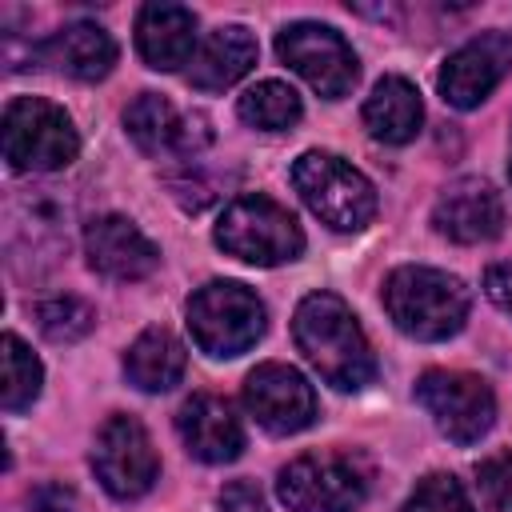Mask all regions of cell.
<instances>
[{"label": "cell", "instance_id": "obj_1", "mask_svg": "<svg viewBox=\"0 0 512 512\" xmlns=\"http://www.w3.org/2000/svg\"><path fill=\"white\" fill-rule=\"evenodd\" d=\"M292 336L304 360L324 376V384L340 392H360L372 384L376 360H372L368 336L336 292H308L296 304Z\"/></svg>", "mask_w": 512, "mask_h": 512}, {"label": "cell", "instance_id": "obj_2", "mask_svg": "<svg viewBox=\"0 0 512 512\" xmlns=\"http://www.w3.org/2000/svg\"><path fill=\"white\" fill-rule=\"evenodd\" d=\"M384 308L392 324L412 340H448L464 328L472 296L460 276L404 264L384 280Z\"/></svg>", "mask_w": 512, "mask_h": 512}, {"label": "cell", "instance_id": "obj_3", "mask_svg": "<svg viewBox=\"0 0 512 512\" xmlns=\"http://www.w3.org/2000/svg\"><path fill=\"white\" fill-rule=\"evenodd\" d=\"M216 244L244 264L272 268V264H288L304 252V232L284 204H276L272 196L248 192L224 208V216L216 224Z\"/></svg>", "mask_w": 512, "mask_h": 512}, {"label": "cell", "instance_id": "obj_4", "mask_svg": "<svg viewBox=\"0 0 512 512\" xmlns=\"http://www.w3.org/2000/svg\"><path fill=\"white\" fill-rule=\"evenodd\" d=\"M292 184L300 200L336 232H360L376 216L372 180L332 152H300L292 164Z\"/></svg>", "mask_w": 512, "mask_h": 512}, {"label": "cell", "instance_id": "obj_5", "mask_svg": "<svg viewBox=\"0 0 512 512\" xmlns=\"http://www.w3.org/2000/svg\"><path fill=\"white\" fill-rule=\"evenodd\" d=\"M188 328H192V340L200 352L228 360V356L248 352L264 336L268 312L252 288H244L236 280H212L192 292Z\"/></svg>", "mask_w": 512, "mask_h": 512}, {"label": "cell", "instance_id": "obj_6", "mask_svg": "<svg viewBox=\"0 0 512 512\" xmlns=\"http://www.w3.org/2000/svg\"><path fill=\"white\" fill-rule=\"evenodd\" d=\"M80 152L72 116L40 96H16L4 108V160L12 172H56Z\"/></svg>", "mask_w": 512, "mask_h": 512}, {"label": "cell", "instance_id": "obj_7", "mask_svg": "<svg viewBox=\"0 0 512 512\" xmlns=\"http://www.w3.org/2000/svg\"><path fill=\"white\" fill-rule=\"evenodd\" d=\"M276 492L288 512H356L368 496V468L352 452H304L280 468Z\"/></svg>", "mask_w": 512, "mask_h": 512}, {"label": "cell", "instance_id": "obj_8", "mask_svg": "<svg viewBox=\"0 0 512 512\" xmlns=\"http://www.w3.org/2000/svg\"><path fill=\"white\" fill-rule=\"evenodd\" d=\"M276 56H280L300 80H308L324 100L348 96L352 84H356V76H360V64H356L352 44H348L336 28L312 24V20L288 24V28L276 36Z\"/></svg>", "mask_w": 512, "mask_h": 512}, {"label": "cell", "instance_id": "obj_9", "mask_svg": "<svg viewBox=\"0 0 512 512\" xmlns=\"http://www.w3.org/2000/svg\"><path fill=\"white\" fill-rule=\"evenodd\" d=\"M416 400L436 420V428L456 444H476L496 424V396L472 372L428 368L416 380Z\"/></svg>", "mask_w": 512, "mask_h": 512}, {"label": "cell", "instance_id": "obj_10", "mask_svg": "<svg viewBox=\"0 0 512 512\" xmlns=\"http://www.w3.org/2000/svg\"><path fill=\"white\" fill-rule=\"evenodd\" d=\"M92 468L100 476V484L116 496V500H136L144 496L156 476H160V456L152 448L148 428L136 416H108L104 428L96 432V448H92Z\"/></svg>", "mask_w": 512, "mask_h": 512}, {"label": "cell", "instance_id": "obj_11", "mask_svg": "<svg viewBox=\"0 0 512 512\" xmlns=\"http://www.w3.org/2000/svg\"><path fill=\"white\" fill-rule=\"evenodd\" d=\"M244 404L252 420L272 436L304 432L316 420V392L292 364H260L244 380Z\"/></svg>", "mask_w": 512, "mask_h": 512}, {"label": "cell", "instance_id": "obj_12", "mask_svg": "<svg viewBox=\"0 0 512 512\" xmlns=\"http://www.w3.org/2000/svg\"><path fill=\"white\" fill-rule=\"evenodd\" d=\"M512 72V32H480L440 64L436 88L452 108H476Z\"/></svg>", "mask_w": 512, "mask_h": 512}, {"label": "cell", "instance_id": "obj_13", "mask_svg": "<svg viewBox=\"0 0 512 512\" xmlns=\"http://www.w3.org/2000/svg\"><path fill=\"white\" fill-rule=\"evenodd\" d=\"M124 128L148 156H196L212 140L204 112H176V104L156 92H140L124 108Z\"/></svg>", "mask_w": 512, "mask_h": 512}, {"label": "cell", "instance_id": "obj_14", "mask_svg": "<svg viewBox=\"0 0 512 512\" xmlns=\"http://www.w3.org/2000/svg\"><path fill=\"white\" fill-rule=\"evenodd\" d=\"M432 224L440 236L456 244H484V240H496L504 228V200L488 180L464 176L436 196Z\"/></svg>", "mask_w": 512, "mask_h": 512}, {"label": "cell", "instance_id": "obj_15", "mask_svg": "<svg viewBox=\"0 0 512 512\" xmlns=\"http://www.w3.org/2000/svg\"><path fill=\"white\" fill-rule=\"evenodd\" d=\"M176 432H180L184 448L204 464H228L244 452L240 416L232 412V404L224 396H212V392H196L180 404Z\"/></svg>", "mask_w": 512, "mask_h": 512}, {"label": "cell", "instance_id": "obj_16", "mask_svg": "<svg viewBox=\"0 0 512 512\" xmlns=\"http://www.w3.org/2000/svg\"><path fill=\"white\" fill-rule=\"evenodd\" d=\"M84 256L108 280H144L160 252L128 216H100L84 228Z\"/></svg>", "mask_w": 512, "mask_h": 512}, {"label": "cell", "instance_id": "obj_17", "mask_svg": "<svg viewBox=\"0 0 512 512\" xmlns=\"http://www.w3.org/2000/svg\"><path fill=\"white\" fill-rule=\"evenodd\" d=\"M196 16L184 4H144L136 16V52L156 72H176L196 56Z\"/></svg>", "mask_w": 512, "mask_h": 512}, {"label": "cell", "instance_id": "obj_18", "mask_svg": "<svg viewBox=\"0 0 512 512\" xmlns=\"http://www.w3.org/2000/svg\"><path fill=\"white\" fill-rule=\"evenodd\" d=\"M256 64V36L240 24H224L208 32L188 64V84L200 92H224L236 80H244Z\"/></svg>", "mask_w": 512, "mask_h": 512}, {"label": "cell", "instance_id": "obj_19", "mask_svg": "<svg viewBox=\"0 0 512 512\" xmlns=\"http://www.w3.org/2000/svg\"><path fill=\"white\" fill-rule=\"evenodd\" d=\"M44 60L56 64L72 80H104L116 64V40L100 24L76 20L44 44Z\"/></svg>", "mask_w": 512, "mask_h": 512}, {"label": "cell", "instance_id": "obj_20", "mask_svg": "<svg viewBox=\"0 0 512 512\" xmlns=\"http://www.w3.org/2000/svg\"><path fill=\"white\" fill-rule=\"evenodd\" d=\"M364 124L380 144H408L424 124L420 92L404 76L376 80L372 96L364 100Z\"/></svg>", "mask_w": 512, "mask_h": 512}, {"label": "cell", "instance_id": "obj_21", "mask_svg": "<svg viewBox=\"0 0 512 512\" xmlns=\"http://www.w3.org/2000/svg\"><path fill=\"white\" fill-rule=\"evenodd\" d=\"M184 344L168 328H144L124 352V372L140 392H168L184 376Z\"/></svg>", "mask_w": 512, "mask_h": 512}, {"label": "cell", "instance_id": "obj_22", "mask_svg": "<svg viewBox=\"0 0 512 512\" xmlns=\"http://www.w3.org/2000/svg\"><path fill=\"white\" fill-rule=\"evenodd\" d=\"M236 112L248 128H260V132H284L300 120L304 104L296 96L292 84L284 80H260L256 88H248L240 100H236Z\"/></svg>", "mask_w": 512, "mask_h": 512}, {"label": "cell", "instance_id": "obj_23", "mask_svg": "<svg viewBox=\"0 0 512 512\" xmlns=\"http://www.w3.org/2000/svg\"><path fill=\"white\" fill-rule=\"evenodd\" d=\"M0 348H4V384H0V404H4V412H24V408L40 396L44 368H40V360L32 356V348H28L16 332H4Z\"/></svg>", "mask_w": 512, "mask_h": 512}, {"label": "cell", "instance_id": "obj_24", "mask_svg": "<svg viewBox=\"0 0 512 512\" xmlns=\"http://www.w3.org/2000/svg\"><path fill=\"white\" fill-rule=\"evenodd\" d=\"M36 324H40V332L52 344H72V340H80V336L92 332L96 312H92L88 300L64 292V296H48V300L36 304Z\"/></svg>", "mask_w": 512, "mask_h": 512}, {"label": "cell", "instance_id": "obj_25", "mask_svg": "<svg viewBox=\"0 0 512 512\" xmlns=\"http://www.w3.org/2000/svg\"><path fill=\"white\" fill-rule=\"evenodd\" d=\"M400 512H472V500L452 472H432L416 484Z\"/></svg>", "mask_w": 512, "mask_h": 512}, {"label": "cell", "instance_id": "obj_26", "mask_svg": "<svg viewBox=\"0 0 512 512\" xmlns=\"http://www.w3.org/2000/svg\"><path fill=\"white\" fill-rule=\"evenodd\" d=\"M476 488L492 512H512V452H496V456L480 460Z\"/></svg>", "mask_w": 512, "mask_h": 512}, {"label": "cell", "instance_id": "obj_27", "mask_svg": "<svg viewBox=\"0 0 512 512\" xmlns=\"http://www.w3.org/2000/svg\"><path fill=\"white\" fill-rule=\"evenodd\" d=\"M220 512H268L264 504V492L248 480H232L224 492H220Z\"/></svg>", "mask_w": 512, "mask_h": 512}, {"label": "cell", "instance_id": "obj_28", "mask_svg": "<svg viewBox=\"0 0 512 512\" xmlns=\"http://www.w3.org/2000/svg\"><path fill=\"white\" fill-rule=\"evenodd\" d=\"M484 292H488V300H492L500 312L512 316V260H500V264H492V268L484 272Z\"/></svg>", "mask_w": 512, "mask_h": 512}, {"label": "cell", "instance_id": "obj_29", "mask_svg": "<svg viewBox=\"0 0 512 512\" xmlns=\"http://www.w3.org/2000/svg\"><path fill=\"white\" fill-rule=\"evenodd\" d=\"M32 512H72V492L64 484H40L32 496H28Z\"/></svg>", "mask_w": 512, "mask_h": 512}, {"label": "cell", "instance_id": "obj_30", "mask_svg": "<svg viewBox=\"0 0 512 512\" xmlns=\"http://www.w3.org/2000/svg\"><path fill=\"white\" fill-rule=\"evenodd\" d=\"M508 176H512V160H508Z\"/></svg>", "mask_w": 512, "mask_h": 512}]
</instances>
